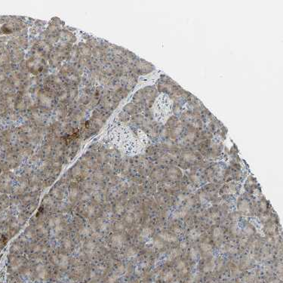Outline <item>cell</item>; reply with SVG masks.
I'll return each instance as SVG.
<instances>
[{
  "label": "cell",
  "instance_id": "17",
  "mask_svg": "<svg viewBox=\"0 0 283 283\" xmlns=\"http://www.w3.org/2000/svg\"><path fill=\"white\" fill-rule=\"evenodd\" d=\"M190 258L193 259V260H196L197 258V253L196 251V250L195 249H192L190 251Z\"/></svg>",
  "mask_w": 283,
  "mask_h": 283
},
{
  "label": "cell",
  "instance_id": "15",
  "mask_svg": "<svg viewBox=\"0 0 283 283\" xmlns=\"http://www.w3.org/2000/svg\"><path fill=\"white\" fill-rule=\"evenodd\" d=\"M153 177L155 178V179H159L162 177V172L160 170H155L153 172Z\"/></svg>",
  "mask_w": 283,
  "mask_h": 283
},
{
  "label": "cell",
  "instance_id": "24",
  "mask_svg": "<svg viewBox=\"0 0 283 283\" xmlns=\"http://www.w3.org/2000/svg\"><path fill=\"white\" fill-rule=\"evenodd\" d=\"M239 218V214L238 213H233V215H232V218L234 219V220H236Z\"/></svg>",
  "mask_w": 283,
  "mask_h": 283
},
{
  "label": "cell",
  "instance_id": "3",
  "mask_svg": "<svg viewBox=\"0 0 283 283\" xmlns=\"http://www.w3.org/2000/svg\"><path fill=\"white\" fill-rule=\"evenodd\" d=\"M197 159H199V153L190 150L184 152L181 156V159L187 164L196 162Z\"/></svg>",
  "mask_w": 283,
  "mask_h": 283
},
{
  "label": "cell",
  "instance_id": "20",
  "mask_svg": "<svg viewBox=\"0 0 283 283\" xmlns=\"http://www.w3.org/2000/svg\"><path fill=\"white\" fill-rule=\"evenodd\" d=\"M190 178H191L192 181H193L194 183H199V177L197 176L196 174H192L190 176Z\"/></svg>",
  "mask_w": 283,
  "mask_h": 283
},
{
  "label": "cell",
  "instance_id": "25",
  "mask_svg": "<svg viewBox=\"0 0 283 283\" xmlns=\"http://www.w3.org/2000/svg\"><path fill=\"white\" fill-rule=\"evenodd\" d=\"M247 242H248V240L246 239H242V240L240 241V244L242 246H246L247 244Z\"/></svg>",
  "mask_w": 283,
  "mask_h": 283
},
{
  "label": "cell",
  "instance_id": "12",
  "mask_svg": "<svg viewBox=\"0 0 283 283\" xmlns=\"http://www.w3.org/2000/svg\"><path fill=\"white\" fill-rule=\"evenodd\" d=\"M200 248L202 249V251H203L204 252H208L211 250L212 247L209 244V243H205V242H203L200 245Z\"/></svg>",
  "mask_w": 283,
  "mask_h": 283
},
{
  "label": "cell",
  "instance_id": "11",
  "mask_svg": "<svg viewBox=\"0 0 283 283\" xmlns=\"http://www.w3.org/2000/svg\"><path fill=\"white\" fill-rule=\"evenodd\" d=\"M199 235H200V233H199V231L197 230H192L189 233V237L191 239L195 240V239H196L199 237Z\"/></svg>",
  "mask_w": 283,
  "mask_h": 283
},
{
  "label": "cell",
  "instance_id": "14",
  "mask_svg": "<svg viewBox=\"0 0 283 283\" xmlns=\"http://www.w3.org/2000/svg\"><path fill=\"white\" fill-rule=\"evenodd\" d=\"M235 191V187L233 185H228L225 188H224V192L227 193V194H230V193H232Z\"/></svg>",
  "mask_w": 283,
  "mask_h": 283
},
{
  "label": "cell",
  "instance_id": "4",
  "mask_svg": "<svg viewBox=\"0 0 283 283\" xmlns=\"http://www.w3.org/2000/svg\"><path fill=\"white\" fill-rule=\"evenodd\" d=\"M142 110V109L139 107H137V105L134 103H128L127 105H125L124 107V112H125L127 114H128L129 116H134L135 114H137L139 112H140Z\"/></svg>",
  "mask_w": 283,
  "mask_h": 283
},
{
  "label": "cell",
  "instance_id": "6",
  "mask_svg": "<svg viewBox=\"0 0 283 283\" xmlns=\"http://www.w3.org/2000/svg\"><path fill=\"white\" fill-rule=\"evenodd\" d=\"M179 173H180V170L177 168H174V167L169 168L167 171L168 177L172 180H176L177 178L178 175H179Z\"/></svg>",
  "mask_w": 283,
  "mask_h": 283
},
{
  "label": "cell",
  "instance_id": "23",
  "mask_svg": "<svg viewBox=\"0 0 283 283\" xmlns=\"http://www.w3.org/2000/svg\"><path fill=\"white\" fill-rule=\"evenodd\" d=\"M186 247H187V244H186V242H182L181 243V248H182V249H185V248H186Z\"/></svg>",
  "mask_w": 283,
  "mask_h": 283
},
{
  "label": "cell",
  "instance_id": "5",
  "mask_svg": "<svg viewBox=\"0 0 283 283\" xmlns=\"http://www.w3.org/2000/svg\"><path fill=\"white\" fill-rule=\"evenodd\" d=\"M180 119L178 118V116H170L167 120H166V123L164 125L165 127H166L168 129H171L174 127L177 126L178 124L180 123Z\"/></svg>",
  "mask_w": 283,
  "mask_h": 283
},
{
  "label": "cell",
  "instance_id": "22",
  "mask_svg": "<svg viewBox=\"0 0 283 283\" xmlns=\"http://www.w3.org/2000/svg\"><path fill=\"white\" fill-rule=\"evenodd\" d=\"M172 276H173L172 272H168L165 274V279L166 280H168V279H172Z\"/></svg>",
  "mask_w": 283,
  "mask_h": 283
},
{
  "label": "cell",
  "instance_id": "10",
  "mask_svg": "<svg viewBox=\"0 0 283 283\" xmlns=\"http://www.w3.org/2000/svg\"><path fill=\"white\" fill-rule=\"evenodd\" d=\"M119 118L120 121H122V122H128V121H129V119H130V116H129V115H128V114H127V113H126L125 112H124V111L121 112L119 113Z\"/></svg>",
  "mask_w": 283,
  "mask_h": 283
},
{
  "label": "cell",
  "instance_id": "13",
  "mask_svg": "<svg viewBox=\"0 0 283 283\" xmlns=\"http://www.w3.org/2000/svg\"><path fill=\"white\" fill-rule=\"evenodd\" d=\"M244 232H245V233L246 234V235H252V234L254 233V229L252 228V227H251V226H246V227L244 228Z\"/></svg>",
  "mask_w": 283,
  "mask_h": 283
},
{
  "label": "cell",
  "instance_id": "21",
  "mask_svg": "<svg viewBox=\"0 0 283 283\" xmlns=\"http://www.w3.org/2000/svg\"><path fill=\"white\" fill-rule=\"evenodd\" d=\"M177 268H178L179 270H182V269H184V267H185L184 263L183 261H180V262H178V263H177Z\"/></svg>",
  "mask_w": 283,
  "mask_h": 283
},
{
  "label": "cell",
  "instance_id": "2",
  "mask_svg": "<svg viewBox=\"0 0 283 283\" xmlns=\"http://www.w3.org/2000/svg\"><path fill=\"white\" fill-rule=\"evenodd\" d=\"M181 86L172 80L170 77L162 75L161 76L157 82V91L160 93H164L168 96L173 95Z\"/></svg>",
  "mask_w": 283,
  "mask_h": 283
},
{
  "label": "cell",
  "instance_id": "8",
  "mask_svg": "<svg viewBox=\"0 0 283 283\" xmlns=\"http://www.w3.org/2000/svg\"><path fill=\"white\" fill-rule=\"evenodd\" d=\"M144 116L140 114V113H137V114H135L134 116H132L131 117V121L134 122L135 123L137 124V125H141V123L143 122V121L144 120Z\"/></svg>",
  "mask_w": 283,
  "mask_h": 283
},
{
  "label": "cell",
  "instance_id": "7",
  "mask_svg": "<svg viewBox=\"0 0 283 283\" xmlns=\"http://www.w3.org/2000/svg\"><path fill=\"white\" fill-rule=\"evenodd\" d=\"M159 236L160 238L162 239L163 240L167 241V242H175L177 240V238H176L175 235H174L172 234L168 233H162L159 235Z\"/></svg>",
  "mask_w": 283,
  "mask_h": 283
},
{
  "label": "cell",
  "instance_id": "1",
  "mask_svg": "<svg viewBox=\"0 0 283 283\" xmlns=\"http://www.w3.org/2000/svg\"><path fill=\"white\" fill-rule=\"evenodd\" d=\"M158 100H156L154 102L155 103V109L153 110V112L158 110L159 113L154 116V119H158L156 122H162L163 119H165L170 113L172 112V100L167 95H159Z\"/></svg>",
  "mask_w": 283,
  "mask_h": 283
},
{
  "label": "cell",
  "instance_id": "19",
  "mask_svg": "<svg viewBox=\"0 0 283 283\" xmlns=\"http://www.w3.org/2000/svg\"><path fill=\"white\" fill-rule=\"evenodd\" d=\"M177 254H178V251H177V249H174V250H172V252H171V254H169L170 259L174 258L177 255Z\"/></svg>",
  "mask_w": 283,
  "mask_h": 283
},
{
  "label": "cell",
  "instance_id": "27",
  "mask_svg": "<svg viewBox=\"0 0 283 283\" xmlns=\"http://www.w3.org/2000/svg\"><path fill=\"white\" fill-rule=\"evenodd\" d=\"M174 232H176V233H181V230L179 229V228H174Z\"/></svg>",
  "mask_w": 283,
  "mask_h": 283
},
{
  "label": "cell",
  "instance_id": "18",
  "mask_svg": "<svg viewBox=\"0 0 283 283\" xmlns=\"http://www.w3.org/2000/svg\"><path fill=\"white\" fill-rule=\"evenodd\" d=\"M220 235H221V230H220V229L219 228H215L214 230V231H213V235H214V237H215V238L219 237Z\"/></svg>",
  "mask_w": 283,
  "mask_h": 283
},
{
  "label": "cell",
  "instance_id": "16",
  "mask_svg": "<svg viewBox=\"0 0 283 283\" xmlns=\"http://www.w3.org/2000/svg\"><path fill=\"white\" fill-rule=\"evenodd\" d=\"M154 245H155V246L157 248H159V249L163 248V243L162 242V241H160L159 239H156L154 241Z\"/></svg>",
  "mask_w": 283,
  "mask_h": 283
},
{
  "label": "cell",
  "instance_id": "26",
  "mask_svg": "<svg viewBox=\"0 0 283 283\" xmlns=\"http://www.w3.org/2000/svg\"><path fill=\"white\" fill-rule=\"evenodd\" d=\"M260 208H261L263 210H266L267 206H266V203H265V202H262L260 203Z\"/></svg>",
  "mask_w": 283,
  "mask_h": 283
},
{
  "label": "cell",
  "instance_id": "9",
  "mask_svg": "<svg viewBox=\"0 0 283 283\" xmlns=\"http://www.w3.org/2000/svg\"><path fill=\"white\" fill-rule=\"evenodd\" d=\"M239 209L242 212H247L249 211V205L246 201H242L239 205Z\"/></svg>",
  "mask_w": 283,
  "mask_h": 283
}]
</instances>
